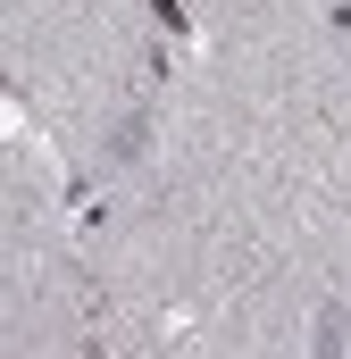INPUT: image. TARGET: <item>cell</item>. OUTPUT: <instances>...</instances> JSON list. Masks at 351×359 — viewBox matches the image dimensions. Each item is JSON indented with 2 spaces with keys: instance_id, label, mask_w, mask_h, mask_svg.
I'll return each instance as SVG.
<instances>
[{
  "instance_id": "obj_1",
  "label": "cell",
  "mask_w": 351,
  "mask_h": 359,
  "mask_svg": "<svg viewBox=\"0 0 351 359\" xmlns=\"http://www.w3.org/2000/svg\"><path fill=\"white\" fill-rule=\"evenodd\" d=\"M143 151H151V109H126V117L109 126L100 159H109V168H143Z\"/></svg>"
},
{
  "instance_id": "obj_2",
  "label": "cell",
  "mask_w": 351,
  "mask_h": 359,
  "mask_svg": "<svg viewBox=\"0 0 351 359\" xmlns=\"http://www.w3.org/2000/svg\"><path fill=\"white\" fill-rule=\"evenodd\" d=\"M343 334H351V309H343V301H326V318H318V343H310V351H318V359H343Z\"/></svg>"
}]
</instances>
